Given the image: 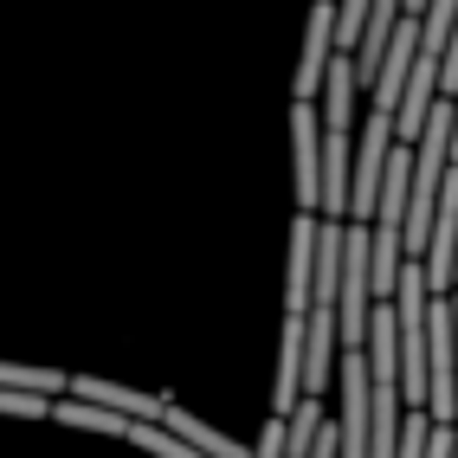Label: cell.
Wrapping results in <instances>:
<instances>
[{"mask_svg":"<svg viewBox=\"0 0 458 458\" xmlns=\"http://www.w3.org/2000/svg\"><path fill=\"white\" fill-rule=\"evenodd\" d=\"M252 458H284V420H265V433H259Z\"/></svg>","mask_w":458,"mask_h":458,"instance_id":"9c48e42d","label":"cell"},{"mask_svg":"<svg viewBox=\"0 0 458 458\" xmlns=\"http://www.w3.org/2000/svg\"><path fill=\"white\" fill-rule=\"evenodd\" d=\"M72 401L84 407H104V413H123V420H162L168 394H142V387H123V381H104V375H72Z\"/></svg>","mask_w":458,"mask_h":458,"instance_id":"8992f818","label":"cell"},{"mask_svg":"<svg viewBox=\"0 0 458 458\" xmlns=\"http://www.w3.org/2000/svg\"><path fill=\"white\" fill-rule=\"evenodd\" d=\"M452 291H458V259H452Z\"/></svg>","mask_w":458,"mask_h":458,"instance_id":"7c38bea8","label":"cell"},{"mask_svg":"<svg viewBox=\"0 0 458 458\" xmlns=\"http://www.w3.org/2000/svg\"><path fill=\"white\" fill-rule=\"evenodd\" d=\"M303 407V317L278 323V361H271V420H291Z\"/></svg>","mask_w":458,"mask_h":458,"instance_id":"5b68a950","label":"cell"},{"mask_svg":"<svg viewBox=\"0 0 458 458\" xmlns=\"http://www.w3.org/2000/svg\"><path fill=\"white\" fill-rule=\"evenodd\" d=\"M310 278H317V213H297L291 252H284V317L310 310Z\"/></svg>","mask_w":458,"mask_h":458,"instance_id":"52a82bcc","label":"cell"},{"mask_svg":"<svg viewBox=\"0 0 458 458\" xmlns=\"http://www.w3.org/2000/svg\"><path fill=\"white\" fill-rule=\"evenodd\" d=\"M329 58H335V0H317L310 26H303V58H297V78H291V104H317V90L329 78Z\"/></svg>","mask_w":458,"mask_h":458,"instance_id":"3957f363","label":"cell"},{"mask_svg":"<svg viewBox=\"0 0 458 458\" xmlns=\"http://www.w3.org/2000/svg\"><path fill=\"white\" fill-rule=\"evenodd\" d=\"M369 310H375V291H369V226L343 220V271H335V335H343V349L369 343Z\"/></svg>","mask_w":458,"mask_h":458,"instance_id":"6da1fadb","label":"cell"},{"mask_svg":"<svg viewBox=\"0 0 458 458\" xmlns=\"http://www.w3.org/2000/svg\"><path fill=\"white\" fill-rule=\"evenodd\" d=\"M413 52H420V20L401 13V26L387 33V52H381V65H375V84H369V110H387L401 104V90H407V72H413Z\"/></svg>","mask_w":458,"mask_h":458,"instance_id":"277c9868","label":"cell"},{"mask_svg":"<svg viewBox=\"0 0 458 458\" xmlns=\"http://www.w3.org/2000/svg\"><path fill=\"white\" fill-rule=\"evenodd\" d=\"M291 194L297 213L323 207V136H317V104H291Z\"/></svg>","mask_w":458,"mask_h":458,"instance_id":"7a4b0ae2","label":"cell"},{"mask_svg":"<svg viewBox=\"0 0 458 458\" xmlns=\"http://www.w3.org/2000/svg\"><path fill=\"white\" fill-rule=\"evenodd\" d=\"M0 413H13V420H52V401H33V394H0Z\"/></svg>","mask_w":458,"mask_h":458,"instance_id":"ba28073f","label":"cell"},{"mask_svg":"<svg viewBox=\"0 0 458 458\" xmlns=\"http://www.w3.org/2000/svg\"><path fill=\"white\" fill-rule=\"evenodd\" d=\"M452 369H458V291H452Z\"/></svg>","mask_w":458,"mask_h":458,"instance_id":"30bf717a","label":"cell"},{"mask_svg":"<svg viewBox=\"0 0 458 458\" xmlns=\"http://www.w3.org/2000/svg\"><path fill=\"white\" fill-rule=\"evenodd\" d=\"M401 13H407V20H420V13H426V0H401Z\"/></svg>","mask_w":458,"mask_h":458,"instance_id":"8fae6325","label":"cell"}]
</instances>
